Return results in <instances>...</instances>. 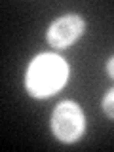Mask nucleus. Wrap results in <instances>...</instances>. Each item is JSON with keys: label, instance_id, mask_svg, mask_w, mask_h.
<instances>
[{"label": "nucleus", "instance_id": "2", "mask_svg": "<svg viewBox=\"0 0 114 152\" xmlns=\"http://www.w3.org/2000/svg\"><path fill=\"white\" fill-rule=\"evenodd\" d=\"M51 133L61 142H76L86 131V116L78 103L74 101H61L51 112L50 120Z\"/></svg>", "mask_w": 114, "mask_h": 152}, {"label": "nucleus", "instance_id": "1", "mask_svg": "<svg viewBox=\"0 0 114 152\" xmlns=\"http://www.w3.org/2000/svg\"><path fill=\"white\" fill-rule=\"evenodd\" d=\"M69 80V65L55 53H40L31 61L25 74V89L34 99H46L59 91Z\"/></svg>", "mask_w": 114, "mask_h": 152}, {"label": "nucleus", "instance_id": "4", "mask_svg": "<svg viewBox=\"0 0 114 152\" xmlns=\"http://www.w3.org/2000/svg\"><path fill=\"white\" fill-rule=\"evenodd\" d=\"M101 108H103V112L107 114L110 120H114V88L104 93V97L101 101Z\"/></svg>", "mask_w": 114, "mask_h": 152}, {"label": "nucleus", "instance_id": "3", "mask_svg": "<svg viewBox=\"0 0 114 152\" xmlns=\"http://www.w3.org/2000/svg\"><path fill=\"white\" fill-rule=\"evenodd\" d=\"M84 32H86L84 17H80L78 13H65V15L57 17L55 21H51L46 32V40L55 50H65V48L72 46Z\"/></svg>", "mask_w": 114, "mask_h": 152}, {"label": "nucleus", "instance_id": "5", "mask_svg": "<svg viewBox=\"0 0 114 152\" xmlns=\"http://www.w3.org/2000/svg\"><path fill=\"white\" fill-rule=\"evenodd\" d=\"M107 74H108V78L114 80V55L107 61Z\"/></svg>", "mask_w": 114, "mask_h": 152}]
</instances>
